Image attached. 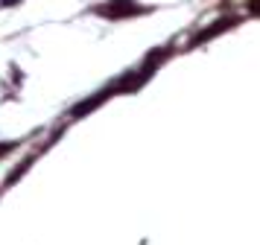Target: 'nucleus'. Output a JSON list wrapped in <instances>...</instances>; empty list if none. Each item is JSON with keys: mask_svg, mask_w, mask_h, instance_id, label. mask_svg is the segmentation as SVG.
Returning <instances> with one entry per match:
<instances>
[{"mask_svg": "<svg viewBox=\"0 0 260 245\" xmlns=\"http://www.w3.org/2000/svg\"><path fill=\"white\" fill-rule=\"evenodd\" d=\"M96 12L106 15V18H126V15H138L141 6L132 3V0H108V6H100Z\"/></svg>", "mask_w": 260, "mask_h": 245, "instance_id": "1", "label": "nucleus"}, {"mask_svg": "<svg viewBox=\"0 0 260 245\" xmlns=\"http://www.w3.org/2000/svg\"><path fill=\"white\" fill-rule=\"evenodd\" d=\"M3 6H12V0H3Z\"/></svg>", "mask_w": 260, "mask_h": 245, "instance_id": "2", "label": "nucleus"}]
</instances>
